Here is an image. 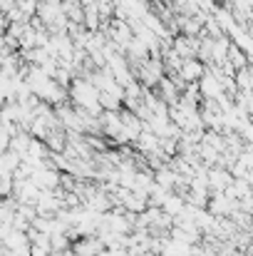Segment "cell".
I'll return each mask as SVG.
<instances>
[{
    "label": "cell",
    "mask_w": 253,
    "mask_h": 256,
    "mask_svg": "<svg viewBox=\"0 0 253 256\" xmlns=\"http://www.w3.org/2000/svg\"><path fill=\"white\" fill-rule=\"evenodd\" d=\"M30 179L40 186V189H55V186H60V170H55V167H37V170L30 172Z\"/></svg>",
    "instance_id": "4"
},
{
    "label": "cell",
    "mask_w": 253,
    "mask_h": 256,
    "mask_svg": "<svg viewBox=\"0 0 253 256\" xmlns=\"http://www.w3.org/2000/svg\"><path fill=\"white\" fill-rule=\"evenodd\" d=\"M20 154H15L12 150H5L0 154V176H12V172L20 167Z\"/></svg>",
    "instance_id": "10"
},
{
    "label": "cell",
    "mask_w": 253,
    "mask_h": 256,
    "mask_svg": "<svg viewBox=\"0 0 253 256\" xmlns=\"http://www.w3.org/2000/svg\"><path fill=\"white\" fill-rule=\"evenodd\" d=\"M226 60L234 65V70H241V68H246L249 65V55L246 52H241L234 42L229 45V50H226Z\"/></svg>",
    "instance_id": "15"
},
{
    "label": "cell",
    "mask_w": 253,
    "mask_h": 256,
    "mask_svg": "<svg viewBox=\"0 0 253 256\" xmlns=\"http://www.w3.org/2000/svg\"><path fill=\"white\" fill-rule=\"evenodd\" d=\"M234 85H236L239 92H246V90H251L253 87V72H251V68H249V65L234 72Z\"/></svg>",
    "instance_id": "14"
},
{
    "label": "cell",
    "mask_w": 253,
    "mask_h": 256,
    "mask_svg": "<svg viewBox=\"0 0 253 256\" xmlns=\"http://www.w3.org/2000/svg\"><path fill=\"white\" fill-rule=\"evenodd\" d=\"M184 204H186V202H184V196H181V194H171V192H169V196L164 199V204H162L159 209H162L167 216L174 219V216H179V214H181Z\"/></svg>",
    "instance_id": "13"
},
{
    "label": "cell",
    "mask_w": 253,
    "mask_h": 256,
    "mask_svg": "<svg viewBox=\"0 0 253 256\" xmlns=\"http://www.w3.org/2000/svg\"><path fill=\"white\" fill-rule=\"evenodd\" d=\"M171 50H174L181 60L196 58V52H199V35H196V38H189V35H174V38H171Z\"/></svg>",
    "instance_id": "3"
},
{
    "label": "cell",
    "mask_w": 253,
    "mask_h": 256,
    "mask_svg": "<svg viewBox=\"0 0 253 256\" xmlns=\"http://www.w3.org/2000/svg\"><path fill=\"white\" fill-rule=\"evenodd\" d=\"M154 174V182L159 184V186H164L169 192H174V186L179 184V179H181V174L174 170V167H167V164H162L157 172H152Z\"/></svg>",
    "instance_id": "9"
},
{
    "label": "cell",
    "mask_w": 253,
    "mask_h": 256,
    "mask_svg": "<svg viewBox=\"0 0 253 256\" xmlns=\"http://www.w3.org/2000/svg\"><path fill=\"white\" fill-rule=\"evenodd\" d=\"M206 206L214 216H229V212L236 206V199L226 196L224 192H214L209 199H206Z\"/></svg>",
    "instance_id": "5"
},
{
    "label": "cell",
    "mask_w": 253,
    "mask_h": 256,
    "mask_svg": "<svg viewBox=\"0 0 253 256\" xmlns=\"http://www.w3.org/2000/svg\"><path fill=\"white\" fill-rule=\"evenodd\" d=\"M12 196V176H0V199Z\"/></svg>",
    "instance_id": "18"
},
{
    "label": "cell",
    "mask_w": 253,
    "mask_h": 256,
    "mask_svg": "<svg viewBox=\"0 0 253 256\" xmlns=\"http://www.w3.org/2000/svg\"><path fill=\"white\" fill-rule=\"evenodd\" d=\"M157 90H159V92H157V94H159V100H162V102H167V104H174V102L179 100V90L174 87V82L169 80L167 75L157 82Z\"/></svg>",
    "instance_id": "11"
},
{
    "label": "cell",
    "mask_w": 253,
    "mask_h": 256,
    "mask_svg": "<svg viewBox=\"0 0 253 256\" xmlns=\"http://www.w3.org/2000/svg\"><path fill=\"white\" fill-rule=\"evenodd\" d=\"M67 100L75 104V107H82L87 112H92V114H102V107H99V102H97V90L94 85L89 82V80H84V78H72V82L67 87Z\"/></svg>",
    "instance_id": "1"
},
{
    "label": "cell",
    "mask_w": 253,
    "mask_h": 256,
    "mask_svg": "<svg viewBox=\"0 0 253 256\" xmlns=\"http://www.w3.org/2000/svg\"><path fill=\"white\" fill-rule=\"evenodd\" d=\"M204 70H206V65L199 58H189V60H181V68L176 72H179V78L184 82H199V78L204 75Z\"/></svg>",
    "instance_id": "8"
},
{
    "label": "cell",
    "mask_w": 253,
    "mask_h": 256,
    "mask_svg": "<svg viewBox=\"0 0 253 256\" xmlns=\"http://www.w3.org/2000/svg\"><path fill=\"white\" fill-rule=\"evenodd\" d=\"M162 78H164V65H162L159 58H147V60H142V62L134 68V80L144 87V90L157 87V82H159Z\"/></svg>",
    "instance_id": "2"
},
{
    "label": "cell",
    "mask_w": 253,
    "mask_h": 256,
    "mask_svg": "<svg viewBox=\"0 0 253 256\" xmlns=\"http://www.w3.org/2000/svg\"><path fill=\"white\" fill-rule=\"evenodd\" d=\"M70 249H72L77 256H94L99 249H104V246H102L99 236L92 234V236H77V239H72Z\"/></svg>",
    "instance_id": "7"
},
{
    "label": "cell",
    "mask_w": 253,
    "mask_h": 256,
    "mask_svg": "<svg viewBox=\"0 0 253 256\" xmlns=\"http://www.w3.org/2000/svg\"><path fill=\"white\" fill-rule=\"evenodd\" d=\"M15 8H17L25 18H32L35 10H37V0H15Z\"/></svg>",
    "instance_id": "16"
},
{
    "label": "cell",
    "mask_w": 253,
    "mask_h": 256,
    "mask_svg": "<svg viewBox=\"0 0 253 256\" xmlns=\"http://www.w3.org/2000/svg\"><path fill=\"white\" fill-rule=\"evenodd\" d=\"M15 5V0H0V12H5V10H10Z\"/></svg>",
    "instance_id": "20"
},
{
    "label": "cell",
    "mask_w": 253,
    "mask_h": 256,
    "mask_svg": "<svg viewBox=\"0 0 253 256\" xmlns=\"http://www.w3.org/2000/svg\"><path fill=\"white\" fill-rule=\"evenodd\" d=\"M30 256H52L47 249H40V246H32L30 244Z\"/></svg>",
    "instance_id": "19"
},
{
    "label": "cell",
    "mask_w": 253,
    "mask_h": 256,
    "mask_svg": "<svg viewBox=\"0 0 253 256\" xmlns=\"http://www.w3.org/2000/svg\"><path fill=\"white\" fill-rule=\"evenodd\" d=\"M2 246H5V252H12V249H22V246H30V242H27V234H25V232L10 229V232H7V236L2 239Z\"/></svg>",
    "instance_id": "12"
},
{
    "label": "cell",
    "mask_w": 253,
    "mask_h": 256,
    "mask_svg": "<svg viewBox=\"0 0 253 256\" xmlns=\"http://www.w3.org/2000/svg\"><path fill=\"white\" fill-rule=\"evenodd\" d=\"M231 172L224 170V167H206V184H209V192H224L229 184H231Z\"/></svg>",
    "instance_id": "6"
},
{
    "label": "cell",
    "mask_w": 253,
    "mask_h": 256,
    "mask_svg": "<svg viewBox=\"0 0 253 256\" xmlns=\"http://www.w3.org/2000/svg\"><path fill=\"white\" fill-rule=\"evenodd\" d=\"M15 212H17L20 216H25L30 224H32V219L37 216V212H35V204H17V206H15Z\"/></svg>",
    "instance_id": "17"
},
{
    "label": "cell",
    "mask_w": 253,
    "mask_h": 256,
    "mask_svg": "<svg viewBox=\"0 0 253 256\" xmlns=\"http://www.w3.org/2000/svg\"><path fill=\"white\" fill-rule=\"evenodd\" d=\"M5 254V246H2V244H0V256Z\"/></svg>",
    "instance_id": "21"
}]
</instances>
